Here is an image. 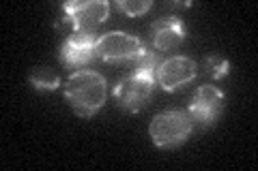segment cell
Returning <instances> with one entry per match:
<instances>
[{"mask_svg": "<svg viewBox=\"0 0 258 171\" xmlns=\"http://www.w3.org/2000/svg\"><path fill=\"white\" fill-rule=\"evenodd\" d=\"M64 99L78 116L91 118L108 99V84L97 71H76L64 81Z\"/></svg>", "mask_w": 258, "mask_h": 171, "instance_id": "1", "label": "cell"}, {"mask_svg": "<svg viewBox=\"0 0 258 171\" xmlns=\"http://www.w3.org/2000/svg\"><path fill=\"white\" fill-rule=\"evenodd\" d=\"M155 88V69L134 71L132 75L123 77L114 88V99L120 109L129 113H138L149 105Z\"/></svg>", "mask_w": 258, "mask_h": 171, "instance_id": "2", "label": "cell"}, {"mask_svg": "<svg viewBox=\"0 0 258 171\" xmlns=\"http://www.w3.org/2000/svg\"><path fill=\"white\" fill-rule=\"evenodd\" d=\"M194 122L189 113L170 109L164 113H157L149 126V135L157 148H176L191 135Z\"/></svg>", "mask_w": 258, "mask_h": 171, "instance_id": "3", "label": "cell"}, {"mask_svg": "<svg viewBox=\"0 0 258 171\" xmlns=\"http://www.w3.org/2000/svg\"><path fill=\"white\" fill-rule=\"evenodd\" d=\"M144 50V43L140 37L129 35L123 30L106 32L97 39L95 45V58L103 62H134Z\"/></svg>", "mask_w": 258, "mask_h": 171, "instance_id": "4", "label": "cell"}, {"mask_svg": "<svg viewBox=\"0 0 258 171\" xmlns=\"http://www.w3.org/2000/svg\"><path fill=\"white\" fill-rule=\"evenodd\" d=\"M64 18L80 32H95L108 20L110 5L106 0H91V3H64Z\"/></svg>", "mask_w": 258, "mask_h": 171, "instance_id": "5", "label": "cell"}, {"mask_svg": "<svg viewBox=\"0 0 258 171\" xmlns=\"http://www.w3.org/2000/svg\"><path fill=\"white\" fill-rule=\"evenodd\" d=\"M196 73H198V64L191 58H187V56H172V58L164 60L155 69V79L166 92H174L185 84H189L196 77Z\"/></svg>", "mask_w": 258, "mask_h": 171, "instance_id": "6", "label": "cell"}, {"mask_svg": "<svg viewBox=\"0 0 258 171\" xmlns=\"http://www.w3.org/2000/svg\"><path fill=\"white\" fill-rule=\"evenodd\" d=\"M95 32H80L76 30L74 35H69L64 39V43L58 50V58L67 69H80L86 62H91L95 58V45H97Z\"/></svg>", "mask_w": 258, "mask_h": 171, "instance_id": "7", "label": "cell"}, {"mask_svg": "<svg viewBox=\"0 0 258 171\" xmlns=\"http://www.w3.org/2000/svg\"><path fill=\"white\" fill-rule=\"evenodd\" d=\"M224 107V94L215 86H200L191 96L189 103V118L203 126H209L220 118Z\"/></svg>", "mask_w": 258, "mask_h": 171, "instance_id": "8", "label": "cell"}, {"mask_svg": "<svg viewBox=\"0 0 258 171\" xmlns=\"http://www.w3.org/2000/svg\"><path fill=\"white\" fill-rule=\"evenodd\" d=\"M185 39V26L179 18L168 15V18H159L151 26V45L155 52H168L181 45Z\"/></svg>", "mask_w": 258, "mask_h": 171, "instance_id": "9", "label": "cell"}, {"mask_svg": "<svg viewBox=\"0 0 258 171\" xmlns=\"http://www.w3.org/2000/svg\"><path fill=\"white\" fill-rule=\"evenodd\" d=\"M30 84L37 88V90H56L60 86V77L58 73L50 67H37L30 71Z\"/></svg>", "mask_w": 258, "mask_h": 171, "instance_id": "10", "label": "cell"}, {"mask_svg": "<svg viewBox=\"0 0 258 171\" xmlns=\"http://www.w3.org/2000/svg\"><path fill=\"white\" fill-rule=\"evenodd\" d=\"M114 7L125 15H129V18H138V15H144L151 9L153 3L151 0H116Z\"/></svg>", "mask_w": 258, "mask_h": 171, "instance_id": "11", "label": "cell"}, {"mask_svg": "<svg viewBox=\"0 0 258 171\" xmlns=\"http://www.w3.org/2000/svg\"><path fill=\"white\" fill-rule=\"evenodd\" d=\"M203 69H205L207 75H211L213 79H222L224 75H228L230 64L224 58H220V56H209V58H205V62H203Z\"/></svg>", "mask_w": 258, "mask_h": 171, "instance_id": "12", "label": "cell"}]
</instances>
